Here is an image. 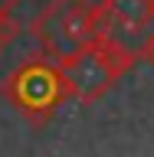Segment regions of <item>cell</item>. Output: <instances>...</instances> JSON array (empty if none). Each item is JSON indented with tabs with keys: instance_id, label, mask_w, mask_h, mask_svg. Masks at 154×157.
<instances>
[{
	"instance_id": "cell-5",
	"label": "cell",
	"mask_w": 154,
	"mask_h": 157,
	"mask_svg": "<svg viewBox=\"0 0 154 157\" xmlns=\"http://www.w3.org/2000/svg\"><path fill=\"white\" fill-rule=\"evenodd\" d=\"M138 56H141V59L148 62V66L154 69V29L148 33V39H144V43H141V52H138Z\"/></svg>"
},
{
	"instance_id": "cell-3",
	"label": "cell",
	"mask_w": 154,
	"mask_h": 157,
	"mask_svg": "<svg viewBox=\"0 0 154 157\" xmlns=\"http://www.w3.org/2000/svg\"><path fill=\"white\" fill-rule=\"evenodd\" d=\"M98 33H102V17H98V3L92 0H49L46 10L33 20L39 52L53 62L92 43Z\"/></svg>"
},
{
	"instance_id": "cell-7",
	"label": "cell",
	"mask_w": 154,
	"mask_h": 157,
	"mask_svg": "<svg viewBox=\"0 0 154 157\" xmlns=\"http://www.w3.org/2000/svg\"><path fill=\"white\" fill-rule=\"evenodd\" d=\"M0 52H3V46H0Z\"/></svg>"
},
{
	"instance_id": "cell-4",
	"label": "cell",
	"mask_w": 154,
	"mask_h": 157,
	"mask_svg": "<svg viewBox=\"0 0 154 157\" xmlns=\"http://www.w3.org/2000/svg\"><path fill=\"white\" fill-rule=\"evenodd\" d=\"M98 17H102V33L138 36L154 26V0H102Z\"/></svg>"
},
{
	"instance_id": "cell-2",
	"label": "cell",
	"mask_w": 154,
	"mask_h": 157,
	"mask_svg": "<svg viewBox=\"0 0 154 157\" xmlns=\"http://www.w3.org/2000/svg\"><path fill=\"white\" fill-rule=\"evenodd\" d=\"M0 92H3V98H7L26 121H33V124H46L49 118L62 108V101L69 98L59 66L49 56H43V52L23 59L7 75V82H3Z\"/></svg>"
},
{
	"instance_id": "cell-6",
	"label": "cell",
	"mask_w": 154,
	"mask_h": 157,
	"mask_svg": "<svg viewBox=\"0 0 154 157\" xmlns=\"http://www.w3.org/2000/svg\"><path fill=\"white\" fill-rule=\"evenodd\" d=\"M20 3H23V0H0V13H13Z\"/></svg>"
},
{
	"instance_id": "cell-1",
	"label": "cell",
	"mask_w": 154,
	"mask_h": 157,
	"mask_svg": "<svg viewBox=\"0 0 154 157\" xmlns=\"http://www.w3.org/2000/svg\"><path fill=\"white\" fill-rule=\"evenodd\" d=\"M141 56L131 46H125L118 33H98L92 43L56 59V66L62 72L69 98L92 105L98 98H105L121 75L131 72V66Z\"/></svg>"
}]
</instances>
